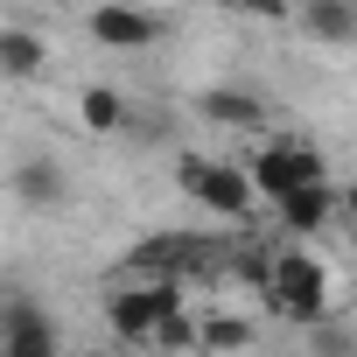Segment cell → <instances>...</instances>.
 <instances>
[{
    "label": "cell",
    "instance_id": "cell-1",
    "mask_svg": "<svg viewBox=\"0 0 357 357\" xmlns=\"http://www.w3.org/2000/svg\"><path fill=\"white\" fill-rule=\"evenodd\" d=\"M287 322H322L336 308V287H329V266L301 245H287L280 259H266V287H259Z\"/></svg>",
    "mask_w": 357,
    "mask_h": 357
},
{
    "label": "cell",
    "instance_id": "cell-2",
    "mask_svg": "<svg viewBox=\"0 0 357 357\" xmlns=\"http://www.w3.org/2000/svg\"><path fill=\"white\" fill-rule=\"evenodd\" d=\"M183 301V280H168V273H133L126 287H112L105 294V322H112V336L119 343H147V329H154V315L161 308H175Z\"/></svg>",
    "mask_w": 357,
    "mask_h": 357
},
{
    "label": "cell",
    "instance_id": "cell-3",
    "mask_svg": "<svg viewBox=\"0 0 357 357\" xmlns=\"http://www.w3.org/2000/svg\"><path fill=\"white\" fill-rule=\"evenodd\" d=\"M315 175H329L322 168V154L308 147V140H266L252 161H245V183H252V197H287L294 183H315Z\"/></svg>",
    "mask_w": 357,
    "mask_h": 357
},
{
    "label": "cell",
    "instance_id": "cell-4",
    "mask_svg": "<svg viewBox=\"0 0 357 357\" xmlns=\"http://www.w3.org/2000/svg\"><path fill=\"white\" fill-rule=\"evenodd\" d=\"M183 190H190L204 211H218V218H245V211H252V183H245V168H231V161L183 154Z\"/></svg>",
    "mask_w": 357,
    "mask_h": 357
},
{
    "label": "cell",
    "instance_id": "cell-5",
    "mask_svg": "<svg viewBox=\"0 0 357 357\" xmlns=\"http://www.w3.org/2000/svg\"><path fill=\"white\" fill-rule=\"evenodd\" d=\"M273 211H280V225L308 245V238L329 231V218H336V183H329V175H315V183H294L287 197H273Z\"/></svg>",
    "mask_w": 357,
    "mask_h": 357
},
{
    "label": "cell",
    "instance_id": "cell-6",
    "mask_svg": "<svg viewBox=\"0 0 357 357\" xmlns=\"http://www.w3.org/2000/svg\"><path fill=\"white\" fill-rule=\"evenodd\" d=\"M91 43H105V50H147L154 36H161V22L147 15V8H126V0H105V8H91Z\"/></svg>",
    "mask_w": 357,
    "mask_h": 357
},
{
    "label": "cell",
    "instance_id": "cell-7",
    "mask_svg": "<svg viewBox=\"0 0 357 357\" xmlns=\"http://www.w3.org/2000/svg\"><path fill=\"white\" fill-rule=\"evenodd\" d=\"M63 336H56V322L36 308V301H8L0 308V350H15V357H50Z\"/></svg>",
    "mask_w": 357,
    "mask_h": 357
},
{
    "label": "cell",
    "instance_id": "cell-8",
    "mask_svg": "<svg viewBox=\"0 0 357 357\" xmlns=\"http://www.w3.org/2000/svg\"><path fill=\"white\" fill-rule=\"evenodd\" d=\"M197 259H204V238H183V231H161V238L133 245V273H168V280H183Z\"/></svg>",
    "mask_w": 357,
    "mask_h": 357
},
{
    "label": "cell",
    "instance_id": "cell-9",
    "mask_svg": "<svg viewBox=\"0 0 357 357\" xmlns=\"http://www.w3.org/2000/svg\"><path fill=\"white\" fill-rule=\"evenodd\" d=\"M15 197H22L29 211H56V204H63V168H56L50 154L15 161Z\"/></svg>",
    "mask_w": 357,
    "mask_h": 357
},
{
    "label": "cell",
    "instance_id": "cell-10",
    "mask_svg": "<svg viewBox=\"0 0 357 357\" xmlns=\"http://www.w3.org/2000/svg\"><path fill=\"white\" fill-rule=\"evenodd\" d=\"M197 112H204V119H218V126H238V133L266 126V105H259L252 91H225V84H218V91H204V98H197Z\"/></svg>",
    "mask_w": 357,
    "mask_h": 357
},
{
    "label": "cell",
    "instance_id": "cell-11",
    "mask_svg": "<svg viewBox=\"0 0 357 357\" xmlns=\"http://www.w3.org/2000/svg\"><path fill=\"white\" fill-rule=\"evenodd\" d=\"M301 29L343 50V43L357 36V8H350V0H301Z\"/></svg>",
    "mask_w": 357,
    "mask_h": 357
},
{
    "label": "cell",
    "instance_id": "cell-12",
    "mask_svg": "<svg viewBox=\"0 0 357 357\" xmlns=\"http://www.w3.org/2000/svg\"><path fill=\"white\" fill-rule=\"evenodd\" d=\"M43 63H50V50H43V36H29V29H0V77H43Z\"/></svg>",
    "mask_w": 357,
    "mask_h": 357
},
{
    "label": "cell",
    "instance_id": "cell-13",
    "mask_svg": "<svg viewBox=\"0 0 357 357\" xmlns=\"http://www.w3.org/2000/svg\"><path fill=\"white\" fill-rule=\"evenodd\" d=\"M77 119H84V133H119V126H126V98L105 91V84H91V91L77 98Z\"/></svg>",
    "mask_w": 357,
    "mask_h": 357
},
{
    "label": "cell",
    "instance_id": "cell-14",
    "mask_svg": "<svg viewBox=\"0 0 357 357\" xmlns=\"http://www.w3.org/2000/svg\"><path fill=\"white\" fill-rule=\"evenodd\" d=\"M259 343V329L245 322V315H211V322H197V350H252Z\"/></svg>",
    "mask_w": 357,
    "mask_h": 357
},
{
    "label": "cell",
    "instance_id": "cell-15",
    "mask_svg": "<svg viewBox=\"0 0 357 357\" xmlns=\"http://www.w3.org/2000/svg\"><path fill=\"white\" fill-rule=\"evenodd\" d=\"M147 350H197V315L175 301V308H161L154 315V329H147Z\"/></svg>",
    "mask_w": 357,
    "mask_h": 357
},
{
    "label": "cell",
    "instance_id": "cell-16",
    "mask_svg": "<svg viewBox=\"0 0 357 357\" xmlns=\"http://www.w3.org/2000/svg\"><path fill=\"white\" fill-rule=\"evenodd\" d=\"M231 273H238V280H252V287H266V252H259V245L231 252Z\"/></svg>",
    "mask_w": 357,
    "mask_h": 357
},
{
    "label": "cell",
    "instance_id": "cell-17",
    "mask_svg": "<svg viewBox=\"0 0 357 357\" xmlns=\"http://www.w3.org/2000/svg\"><path fill=\"white\" fill-rule=\"evenodd\" d=\"M231 15H259V22H287V0H231Z\"/></svg>",
    "mask_w": 357,
    "mask_h": 357
},
{
    "label": "cell",
    "instance_id": "cell-18",
    "mask_svg": "<svg viewBox=\"0 0 357 357\" xmlns=\"http://www.w3.org/2000/svg\"><path fill=\"white\" fill-rule=\"evenodd\" d=\"M50 8H77V0H50Z\"/></svg>",
    "mask_w": 357,
    "mask_h": 357
},
{
    "label": "cell",
    "instance_id": "cell-19",
    "mask_svg": "<svg viewBox=\"0 0 357 357\" xmlns=\"http://www.w3.org/2000/svg\"><path fill=\"white\" fill-rule=\"evenodd\" d=\"M211 8H231V0H211Z\"/></svg>",
    "mask_w": 357,
    "mask_h": 357
}]
</instances>
